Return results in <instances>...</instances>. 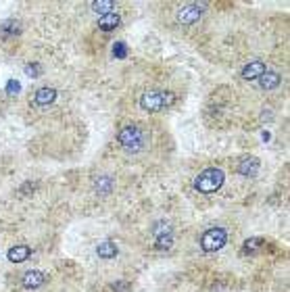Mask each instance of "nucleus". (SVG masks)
I'll return each instance as SVG.
<instances>
[{"instance_id":"nucleus-5","label":"nucleus","mask_w":290,"mask_h":292,"mask_svg":"<svg viewBox=\"0 0 290 292\" xmlns=\"http://www.w3.org/2000/svg\"><path fill=\"white\" fill-rule=\"evenodd\" d=\"M205 13V7L203 5H184L178 9V23L182 25H195Z\"/></svg>"},{"instance_id":"nucleus-14","label":"nucleus","mask_w":290,"mask_h":292,"mask_svg":"<svg viewBox=\"0 0 290 292\" xmlns=\"http://www.w3.org/2000/svg\"><path fill=\"white\" fill-rule=\"evenodd\" d=\"M21 34V27L17 21H3L0 23V38H13V36H19Z\"/></svg>"},{"instance_id":"nucleus-7","label":"nucleus","mask_w":290,"mask_h":292,"mask_svg":"<svg viewBox=\"0 0 290 292\" xmlns=\"http://www.w3.org/2000/svg\"><path fill=\"white\" fill-rule=\"evenodd\" d=\"M265 71H267V67H265V63H263V61H250L248 65H244L242 77L248 80V82H253V80H259Z\"/></svg>"},{"instance_id":"nucleus-21","label":"nucleus","mask_w":290,"mask_h":292,"mask_svg":"<svg viewBox=\"0 0 290 292\" xmlns=\"http://www.w3.org/2000/svg\"><path fill=\"white\" fill-rule=\"evenodd\" d=\"M113 54H115L117 59H125V56H127V46H125L123 42H115V46H113Z\"/></svg>"},{"instance_id":"nucleus-20","label":"nucleus","mask_w":290,"mask_h":292,"mask_svg":"<svg viewBox=\"0 0 290 292\" xmlns=\"http://www.w3.org/2000/svg\"><path fill=\"white\" fill-rule=\"evenodd\" d=\"M157 242H154V246L159 248V250H167V248H171V244H173V236H161V238H154Z\"/></svg>"},{"instance_id":"nucleus-3","label":"nucleus","mask_w":290,"mask_h":292,"mask_svg":"<svg viewBox=\"0 0 290 292\" xmlns=\"http://www.w3.org/2000/svg\"><path fill=\"white\" fill-rule=\"evenodd\" d=\"M223 182H225L223 171L217 167H209L195 178V190L201 194H213L223 186Z\"/></svg>"},{"instance_id":"nucleus-4","label":"nucleus","mask_w":290,"mask_h":292,"mask_svg":"<svg viewBox=\"0 0 290 292\" xmlns=\"http://www.w3.org/2000/svg\"><path fill=\"white\" fill-rule=\"evenodd\" d=\"M225 242H228V234H225L223 228H211L201 236V248L205 252H215V250L223 248Z\"/></svg>"},{"instance_id":"nucleus-16","label":"nucleus","mask_w":290,"mask_h":292,"mask_svg":"<svg viewBox=\"0 0 290 292\" xmlns=\"http://www.w3.org/2000/svg\"><path fill=\"white\" fill-rule=\"evenodd\" d=\"M152 236L154 238H161V236H173V228L169 221H154L152 228H150Z\"/></svg>"},{"instance_id":"nucleus-9","label":"nucleus","mask_w":290,"mask_h":292,"mask_svg":"<svg viewBox=\"0 0 290 292\" xmlns=\"http://www.w3.org/2000/svg\"><path fill=\"white\" fill-rule=\"evenodd\" d=\"M54 99H56V90L54 88H40L34 94V105L36 107H48V105L54 103Z\"/></svg>"},{"instance_id":"nucleus-8","label":"nucleus","mask_w":290,"mask_h":292,"mask_svg":"<svg viewBox=\"0 0 290 292\" xmlns=\"http://www.w3.org/2000/svg\"><path fill=\"white\" fill-rule=\"evenodd\" d=\"M44 282H46V276H44V271H40V269H29V271L23 274V286H25L27 290H36V288H40Z\"/></svg>"},{"instance_id":"nucleus-22","label":"nucleus","mask_w":290,"mask_h":292,"mask_svg":"<svg viewBox=\"0 0 290 292\" xmlns=\"http://www.w3.org/2000/svg\"><path fill=\"white\" fill-rule=\"evenodd\" d=\"M19 90H21V84H19L17 80H11V82L7 84V92H9V94H17Z\"/></svg>"},{"instance_id":"nucleus-12","label":"nucleus","mask_w":290,"mask_h":292,"mask_svg":"<svg viewBox=\"0 0 290 292\" xmlns=\"http://www.w3.org/2000/svg\"><path fill=\"white\" fill-rule=\"evenodd\" d=\"M96 255L101 259H115L117 257V244L111 240H103L99 246H96Z\"/></svg>"},{"instance_id":"nucleus-15","label":"nucleus","mask_w":290,"mask_h":292,"mask_svg":"<svg viewBox=\"0 0 290 292\" xmlns=\"http://www.w3.org/2000/svg\"><path fill=\"white\" fill-rule=\"evenodd\" d=\"M119 23H121V17L117 13H109V15H105V17L99 19V27L103 31H113L115 27H119Z\"/></svg>"},{"instance_id":"nucleus-19","label":"nucleus","mask_w":290,"mask_h":292,"mask_svg":"<svg viewBox=\"0 0 290 292\" xmlns=\"http://www.w3.org/2000/svg\"><path fill=\"white\" fill-rule=\"evenodd\" d=\"M40 73H42V65H40V63H27V65H25V75H29V77H40Z\"/></svg>"},{"instance_id":"nucleus-17","label":"nucleus","mask_w":290,"mask_h":292,"mask_svg":"<svg viewBox=\"0 0 290 292\" xmlns=\"http://www.w3.org/2000/svg\"><path fill=\"white\" fill-rule=\"evenodd\" d=\"M111 9H115V3H113V0H94V3H92V11H94V13H99L101 17L113 13Z\"/></svg>"},{"instance_id":"nucleus-13","label":"nucleus","mask_w":290,"mask_h":292,"mask_svg":"<svg viewBox=\"0 0 290 292\" xmlns=\"http://www.w3.org/2000/svg\"><path fill=\"white\" fill-rule=\"evenodd\" d=\"M280 82H282V77H280L278 71H265V73L259 77V84H261L263 90H274V88L280 86Z\"/></svg>"},{"instance_id":"nucleus-2","label":"nucleus","mask_w":290,"mask_h":292,"mask_svg":"<svg viewBox=\"0 0 290 292\" xmlns=\"http://www.w3.org/2000/svg\"><path fill=\"white\" fill-rule=\"evenodd\" d=\"M117 142L121 144V148L125 152H140L144 148V132L138 127V125H125L119 129V134H117Z\"/></svg>"},{"instance_id":"nucleus-6","label":"nucleus","mask_w":290,"mask_h":292,"mask_svg":"<svg viewBox=\"0 0 290 292\" xmlns=\"http://www.w3.org/2000/svg\"><path fill=\"white\" fill-rule=\"evenodd\" d=\"M259 167H261V163H259V159L257 157H244L238 163V173L244 176V178H255L257 173H259Z\"/></svg>"},{"instance_id":"nucleus-11","label":"nucleus","mask_w":290,"mask_h":292,"mask_svg":"<svg viewBox=\"0 0 290 292\" xmlns=\"http://www.w3.org/2000/svg\"><path fill=\"white\" fill-rule=\"evenodd\" d=\"M94 192L96 194H103V197H107V194L113 192V178L111 176H99L94 180Z\"/></svg>"},{"instance_id":"nucleus-10","label":"nucleus","mask_w":290,"mask_h":292,"mask_svg":"<svg viewBox=\"0 0 290 292\" xmlns=\"http://www.w3.org/2000/svg\"><path fill=\"white\" fill-rule=\"evenodd\" d=\"M7 257H9V261H11V263H23V261H27V259L31 257V248L25 246V244H19V246L9 248Z\"/></svg>"},{"instance_id":"nucleus-1","label":"nucleus","mask_w":290,"mask_h":292,"mask_svg":"<svg viewBox=\"0 0 290 292\" xmlns=\"http://www.w3.org/2000/svg\"><path fill=\"white\" fill-rule=\"evenodd\" d=\"M173 103H176V96L169 90H148L140 96V107L150 113L169 109Z\"/></svg>"},{"instance_id":"nucleus-18","label":"nucleus","mask_w":290,"mask_h":292,"mask_svg":"<svg viewBox=\"0 0 290 292\" xmlns=\"http://www.w3.org/2000/svg\"><path fill=\"white\" fill-rule=\"evenodd\" d=\"M263 246V238H248L242 246V252H257Z\"/></svg>"}]
</instances>
